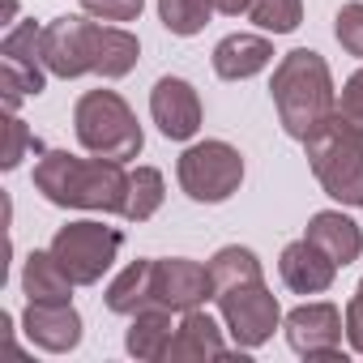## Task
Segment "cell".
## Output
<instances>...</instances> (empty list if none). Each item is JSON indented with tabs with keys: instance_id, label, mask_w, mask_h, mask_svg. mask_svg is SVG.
Here are the masks:
<instances>
[{
	"instance_id": "12",
	"label": "cell",
	"mask_w": 363,
	"mask_h": 363,
	"mask_svg": "<svg viewBox=\"0 0 363 363\" xmlns=\"http://www.w3.org/2000/svg\"><path fill=\"white\" fill-rule=\"evenodd\" d=\"M22 329L30 337V346L48 350V354H69L82 342V312L65 299V303H30L22 312Z\"/></svg>"
},
{
	"instance_id": "24",
	"label": "cell",
	"mask_w": 363,
	"mask_h": 363,
	"mask_svg": "<svg viewBox=\"0 0 363 363\" xmlns=\"http://www.w3.org/2000/svg\"><path fill=\"white\" fill-rule=\"evenodd\" d=\"M248 22L265 35H291L303 22V0H252Z\"/></svg>"
},
{
	"instance_id": "19",
	"label": "cell",
	"mask_w": 363,
	"mask_h": 363,
	"mask_svg": "<svg viewBox=\"0 0 363 363\" xmlns=\"http://www.w3.org/2000/svg\"><path fill=\"white\" fill-rule=\"evenodd\" d=\"M154 269L158 261H145V257L124 265L107 286V308L116 316H137L141 308H154Z\"/></svg>"
},
{
	"instance_id": "2",
	"label": "cell",
	"mask_w": 363,
	"mask_h": 363,
	"mask_svg": "<svg viewBox=\"0 0 363 363\" xmlns=\"http://www.w3.org/2000/svg\"><path fill=\"white\" fill-rule=\"evenodd\" d=\"M35 189L65 210L124 214L128 201V171L116 158H77L69 150H43L35 162Z\"/></svg>"
},
{
	"instance_id": "5",
	"label": "cell",
	"mask_w": 363,
	"mask_h": 363,
	"mask_svg": "<svg viewBox=\"0 0 363 363\" xmlns=\"http://www.w3.org/2000/svg\"><path fill=\"white\" fill-rule=\"evenodd\" d=\"M303 150H308V167H312V175L320 179V189L333 197V201H342V206H363V137L342 120V116H333V120H325L308 141H303Z\"/></svg>"
},
{
	"instance_id": "9",
	"label": "cell",
	"mask_w": 363,
	"mask_h": 363,
	"mask_svg": "<svg viewBox=\"0 0 363 363\" xmlns=\"http://www.w3.org/2000/svg\"><path fill=\"white\" fill-rule=\"evenodd\" d=\"M286 342L295 354L303 359H342V333H346V316L337 303L316 299V303H299L282 316Z\"/></svg>"
},
{
	"instance_id": "15",
	"label": "cell",
	"mask_w": 363,
	"mask_h": 363,
	"mask_svg": "<svg viewBox=\"0 0 363 363\" xmlns=\"http://www.w3.org/2000/svg\"><path fill=\"white\" fill-rule=\"evenodd\" d=\"M303 235H308L337 269H346L350 261L363 257V231H359V223H354L350 214H342V210H320V214H312Z\"/></svg>"
},
{
	"instance_id": "22",
	"label": "cell",
	"mask_w": 363,
	"mask_h": 363,
	"mask_svg": "<svg viewBox=\"0 0 363 363\" xmlns=\"http://www.w3.org/2000/svg\"><path fill=\"white\" fill-rule=\"evenodd\" d=\"M43 90H48L43 65H22V60L0 56V94H5V111H18L22 99H39Z\"/></svg>"
},
{
	"instance_id": "1",
	"label": "cell",
	"mask_w": 363,
	"mask_h": 363,
	"mask_svg": "<svg viewBox=\"0 0 363 363\" xmlns=\"http://www.w3.org/2000/svg\"><path fill=\"white\" fill-rule=\"evenodd\" d=\"M141 43L124 26H99L86 18H56L43 26V69L73 82L86 73H99L107 82L128 77L137 69Z\"/></svg>"
},
{
	"instance_id": "27",
	"label": "cell",
	"mask_w": 363,
	"mask_h": 363,
	"mask_svg": "<svg viewBox=\"0 0 363 363\" xmlns=\"http://www.w3.org/2000/svg\"><path fill=\"white\" fill-rule=\"evenodd\" d=\"M145 9V0H82V13L99 22H137Z\"/></svg>"
},
{
	"instance_id": "28",
	"label": "cell",
	"mask_w": 363,
	"mask_h": 363,
	"mask_svg": "<svg viewBox=\"0 0 363 363\" xmlns=\"http://www.w3.org/2000/svg\"><path fill=\"white\" fill-rule=\"evenodd\" d=\"M30 145H39V141L30 137L26 120H18V111H9V141H5V154H0V167L13 171V167L26 158V150H30Z\"/></svg>"
},
{
	"instance_id": "8",
	"label": "cell",
	"mask_w": 363,
	"mask_h": 363,
	"mask_svg": "<svg viewBox=\"0 0 363 363\" xmlns=\"http://www.w3.org/2000/svg\"><path fill=\"white\" fill-rule=\"evenodd\" d=\"M218 299V312H223V325L231 333V342L240 350H257L274 337V329L282 325V303L278 295L265 286V278L257 282H240V286H227L214 295Z\"/></svg>"
},
{
	"instance_id": "25",
	"label": "cell",
	"mask_w": 363,
	"mask_h": 363,
	"mask_svg": "<svg viewBox=\"0 0 363 363\" xmlns=\"http://www.w3.org/2000/svg\"><path fill=\"white\" fill-rule=\"evenodd\" d=\"M333 35H337V43H342L346 56H359L363 60V0H350V5L337 9Z\"/></svg>"
},
{
	"instance_id": "10",
	"label": "cell",
	"mask_w": 363,
	"mask_h": 363,
	"mask_svg": "<svg viewBox=\"0 0 363 363\" xmlns=\"http://www.w3.org/2000/svg\"><path fill=\"white\" fill-rule=\"evenodd\" d=\"M206 299H214V278L210 265L189 261V257H162L154 269V303L171 308V312H193Z\"/></svg>"
},
{
	"instance_id": "3",
	"label": "cell",
	"mask_w": 363,
	"mask_h": 363,
	"mask_svg": "<svg viewBox=\"0 0 363 363\" xmlns=\"http://www.w3.org/2000/svg\"><path fill=\"white\" fill-rule=\"evenodd\" d=\"M269 99H274L278 124L295 141H308L325 120L337 116L333 73H329L325 56L312 52V48H295L278 60L274 82H269Z\"/></svg>"
},
{
	"instance_id": "7",
	"label": "cell",
	"mask_w": 363,
	"mask_h": 363,
	"mask_svg": "<svg viewBox=\"0 0 363 363\" xmlns=\"http://www.w3.org/2000/svg\"><path fill=\"white\" fill-rule=\"evenodd\" d=\"M120 244L124 235L116 227H103L94 218H82V223H69L52 235V252L56 261L69 269V278L77 286H94L120 257Z\"/></svg>"
},
{
	"instance_id": "16",
	"label": "cell",
	"mask_w": 363,
	"mask_h": 363,
	"mask_svg": "<svg viewBox=\"0 0 363 363\" xmlns=\"http://www.w3.org/2000/svg\"><path fill=\"white\" fill-rule=\"evenodd\" d=\"M274 65V43L265 35H227L214 48V73L223 82H248Z\"/></svg>"
},
{
	"instance_id": "6",
	"label": "cell",
	"mask_w": 363,
	"mask_h": 363,
	"mask_svg": "<svg viewBox=\"0 0 363 363\" xmlns=\"http://www.w3.org/2000/svg\"><path fill=\"white\" fill-rule=\"evenodd\" d=\"M179 189L201 206H218L240 193L244 184V154L231 141H197L175 162Z\"/></svg>"
},
{
	"instance_id": "13",
	"label": "cell",
	"mask_w": 363,
	"mask_h": 363,
	"mask_svg": "<svg viewBox=\"0 0 363 363\" xmlns=\"http://www.w3.org/2000/svg\"><path fill=\"white\" fill-rule=\"evenodd\" d=\"M278 274H282L286 291H295V295H325V291L333 286V278H337V265L303 235V240H291V244L282 248Z\"/></svg>"
},
{
	"instance_id": "29",
	"label": "cell",
	"mask_w": 363,
	"mask_h": 363,
	"mask_svg": "<svg viewBox=\"0 0 363 363\" xmlns=\"http://www.w3.org/2000/svg\"><path fill=\"white\" fill-rule=\"evenodd\" d=\"M346 342H350L354 354H363V278H359V286L346 303Z\"/></svg>"
},
{
	"instance_id": "11",
	"label": "cell",
	"mask_w": 363,
	"mask_h": 363,
	"mask_svg": "<svg viewBox=\"0 0 363 363\" xmlns=\"http://www.w3.org/2000/svg\"><path fill=\"white\" fill-rule=\"evenodd\" d=\"M150 116L167 141H189L201 128V99L184 77H158L150 90Z\"/></svg>"
},
{
	"instance_id": "31",
	"label": "cell",
	"mask_w": 363,
	"mask_h": 363,
	"mask_svg": "<svg viewBox=\"0 0 363 363\" xmlns=\"http://www.w3.org/2000/svg\"><path fill=\"white\" fill-rule=\"evenodd\" d=\"M5 22H18V0H5Z\"/></svg>"
},
{
	"instance_id": "17",
	"label": "cell",
	"mask_w": 363,
	"mask_h": 363,
	"mask_svg": "<svg viewBox=\"0 0 363 363\" xmlns=\"http://www.w3.org/2000/svg\"><path fill=\"white\" fill-rule=\"evenodd\" d=\"M73 286L77 282L69 278V269L56 261L52 248H35L22 261V291H26L30 303H65L73 295Z\"/></svg>"
},
{
	"instance_id": "4",
	"label": "cell",
	"mask_w": 363,
	"mask_h": 363,
	"mask_svg": "<svg viewBox=\"0 0 363 363\" xmlns=\"http://www.w3.org/2000/svg\"><path fill=\"white\" fill-rule=\"evenodd\" d=\"M73 133H77L82 150H90L99 158H116V162L137 158L145 145V133H141L133 107L116 90H86L73 107Z\"/></svg>"
},
{
	"instance_id": "14",
	"label": "cell",
	"mask_w": 363,
	"mask_h": 363,
	"mask_svg": "<svg viewBox=\"0 0 363 363\" xmlns=\"http://www.w3.org/2000/svg\"><path fill=\"white\" fill-rule=\"evenodd\" d=\"M223 333H227V325H218L210 312L193 308V312H184V320L175 325V337H171L167 359H171V363H189V359H223V354H231V346H227Z\"/></svg>"
},
{
	"instance_id": "20",
	"label": "cell",
	"mask_w": 363,
	"mask_h": 363,
	"mask_svg": "<svg viewBox=\"0 0 363 363\" xmlns=\"http://www.w3.org/2000/svg\"><path fill=\"white\" fill-rule=\"evenodd\" d=\"M167 184H162V171L158 167H137L128 171V201H124V218L128 223H150L162 210Z\"/></svg>"
},
{
	"instance_id": "26",
	"label": "cell",
	"mask_w": 363,
	"mask_h": 363,
	"mask_svg": "<svg viewBox=\"0 0 363 363\" xmlns=\"http://www.w3.org/2000/svg\"><path fill=\"white\" fill-rule=\"evenodd\" d=\"M337 116L363 137V65L346 77V86H342V94H337Z\"/></svg>"
},
{
	"instance_id": "30",
	"label": "cell",
	"mask_w": 363,
	"mask_h": 363,
	"mask_svg": "<svg viewBox=\"0 0 363 363\" xmlns=\"http://www.w3.org/2000/svg\"><path fill=\"white\" fill-rule=\"evenodd\" d=\"M214 9H218V13H227V18H240V13H248V9H252V0H214Z\"/></svg>"
},
{
	"instance_id": "23",
	"label": "cell",
	"mask_w": 363,
	"mask_h": 363,
	"mask_svg": "<svg viewBox=\"0 0 363 363\" xmlns=\"http://www.w3.org/2000/svg\"><path fill=\"white\" fill-rule=\"evenodd\" d=\"M210 13H218L214 0H158V18H162V26H167L171 35H179V39L201 35L206 22H210Z\"/></svg>"
},
{
	"instance_id": "18",
	"label": "cell",
	"mask_w": 363,
	"mask_h": 363,
	"mask_svg": "<svg viewBox=\"0 0 363 363\" xmlns=\"http://www.w3.org/2000/svg\"><path fill=\"white\" fill-rule=\"evenodd\" d=\"M171 337H175V320H171V308H141L133 320H128V333H124V350L141 363H158L167 359L171 350Z\"/></svg>"
},
{
	"instance_id": "21",
	"label": "cell",
	"mask_w": 363,
	"mask_h": 363,
	"mask_svg": "<svg viewBox=\"0 0 363 363\" xmlns=\"http://www.w3.org/2000/svg\"><path fill=\"white\" fill-rule=\"evenodd\" d=\"M210 278H214V295H218V291H227V286H240V282H257V278H265V269H261V261H257L252 248L227 244V248H218V252L210 257Z\"/></svg>"
}]
</instances>
